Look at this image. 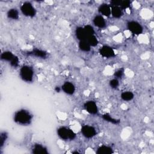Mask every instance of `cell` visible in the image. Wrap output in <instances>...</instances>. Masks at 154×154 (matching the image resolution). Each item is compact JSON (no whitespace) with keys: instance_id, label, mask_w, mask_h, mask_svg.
<instances>
[{"instance_id":"obj_1","label":"cell","mask_w":154,"mask_h":154,"mask_svg":"<svg viewBox=\"0 0 154 154\" xmlns=\"http://www.w3.org/2000/svg\"><path fill=\"white\" fill-rule=\"evenodd\" d=\"M31 114L26 109H20L16 112L14 116V121L20 125H28L32 121Z\"/></svg>"},{"instance_id":"obj_2","label":"cell","mask_w":154,"mask_h":154,"mask_svg":"<svg viewBox=\"0 0 154 154\" xmlns=\"http://www.w3.org/2000/svg\"><path fill=\"white\" fill-rule=\"evenodd\" d=\"M57 134L63 140H73L76 137L75 133L70 128L61 126L57 129Z\"/></svg>"},{"instance_id":"obj_3","label":"cell","mask_w":154,"mask_h":154,"mask_svg":"<svg viewBox=\"0 0 154 154\" xmlns=\"http://www.w3.org/2000/svg\"><path fill=\"white\" fill-rule=\"evenodd\" d=\"M19 75L23 81L28 82H31L34 76L33 69L29 66H23L20 69Z\"/></svg>"},{"instance_id":"obj_4","label":"cell","mask_w":154,"mask_h":154,"mask_svg":"<svg viewBox=\"0 0 154 154\" xmlns=\"http://www.w3.org/2000/svg\"><path fill=\"white\" fill-rule=\"evenodd\" d=\"M20 10L23 15L27 17H34L36 14V11L32 5L28 2H24L20 7Z\"/></svg>"},{"instance_id":"obj_5","label":"cell","mask_w":154,"mask_h":154,"mask_svg":"<svg viewBox=\"0 0 154 154\" xmlns=\"http://www.w3.org/2000/svg\"><path fill=\"white\" fill-rule=\"evenodd\" d=\"M128 29L135 35H140L143 32V28L142 26L136 21H130L127 23Z\"/></svg>"},{"instance_id":"obj_6","label":"cell","mask_w":154,"mask_h":154,"mask_svg":"<svg viewBox=\"0 0 154 154\" xmlns=\"http://www.w3.org/2000/svg\"><path fill=\"white\" fill-rule=\"evenodd\" d=\"M81 133L87 138H91L96 135V131L93 126L84 125L81 128Z\"/></svg>"},{"instance_id":"obj_7","label":"cell","mask_w":154,"mask_h":154,"mask_svg":"<svg viewBox=\"0 0 154 154\" xmlns=\"http://www.w3.org/2000/svg\"><path fill=\"white\" fill-rule=\"evenodd\" d=\"M99 54L102 57L106 58H111L115 56V52L114 49L111 47L106 45H104L100 48Z\"/></svg>"},{"instance_id":"obj_8","label":"cell","mask_w":154,"mask_h":154,"mask_svg":"<svg viewBox=\"0 0 154 154\" xmlns=\"http://www.w3.org/2000/svg\"><path fill=\"white\" fill-rule=\"evenodd\" d=\"M84 109L91 114H96L98 112V108L96 103L93 100L86 102L84 105Z\"/></svg>"},{"instance_id":"obj_9","label":"cell","mask_w":154,"mask_h":154,"mask_svg":"<svg viewBox=\"0 0 154 154\" xmlns=\"http://www.w3.org/2000/svg\"><path fill=\"white\" fill-rule=\"evenodd\" d=\"M61 89L65 93L72 95L75 93V87L70 82H65L61 86Z\"/></svg>"},{"instance_id":"obj_10","label":"cell","mask_w":154,"mask_h":154,"mask_svg":"<svg viewBox=\"0 0 154 154\" xmlns=\"http://www.w3.org/2000/svg\"><path fill=\"white\" fill-rule=\"evenodd\" d=\"M27 54L28 55H32L40 58H45L48 55V54L46 51L40 49H34L32 51L28 52Z\"/></svg>"},{"instance_id":"obj_11","label":"cell","mask_w":154,"mask_h":154,"mask_svg":"<svg viewBox=\"0 0 154 154\" xmlns=\"http://www.w3.org/2000/svg\"><path fill=\"white\" fill-rule=\"evenodd\" d=\"M32 152L34 154H48L47 148L44 146L37 143L35 144L32 149Z\"/></svg>"},{"instance_id":"obj_12","label":"cell","mask_w":154,"mask_h":154,"mask_svg":"<svg viewBox=\"0 0 154 154\" xmlns=\"http://www.w3.org/2000/svg\"><path fill=\"white\" fill-rule=\"evenodd\" d=\"M99 13L106 17H108L111 15V7L107 4H101L98 8Z\"/></svg>"},{"instance_id":"obj_13","label":"cell","mask_w":154,"mask_h":154,"mask_svg":"<svg viewBox=\"0 0 154 154\" xmlns=\"http://www.w3.org/2000/svg\"><path fill=\"white\" fill-rule=\"evenodd\" d=\"M93 23L96 26L99 28H103L106 26V22L102 15L95 16L93 19Z\"/></svg>"},{"instance_id":"obj_14","label":"cell","mask_w":154,"mask_h":154,"mask_svg":"<svg viewBox=\"0 0 154 154\" xmlns=\"http://www.w3.org/2000/svg\"><path fill=\"white\" fill-rule=\"evenodd\" d=\"M75 35H76V38L79 41L86 40V38H87V35H86V34L84 31V28L81 27V26H78L76 28V29H75Z\"/></svg>"},{"instance_id":"obj_15","label":"cell","mask_w":154,"mask_h":154,"mask_svg":"<svg viewBox=\"0 0 154 154\" xmlns=\"http://www.w3.org/2000/svg\"><path fill=\"white\" fill-rule=\"evenodd\" d=\"M111 14L115 18H119L123 15V11L119 6H111Z\"/></svg>"},{"instance_id":"obj_16","label":"cell","mask_w":154,"mask_h":154,"mask_svg":"<svg viewBox=\"0 0 154 154\" xmlns=\"http://www.w3.org/2000/svg\"><path fill=\"white\" fill-rule=\"evenodd\" d=\"M97 154H111L113 153L112 149L108 146H101L96 150Z\"/></svg>"},{"instance_id":"obj_17","label":"cell","mask_w":154,"mask_h":154,"mask_svg":"<svg viewBox=\"0 0 154 154\" xmlns=\"http://www.w3.org/2000/svg\"><path fill=\"white\" fill-rule=\"evenodd\" d=\"M15 55L10 51H4L1 54V59L2 60L10 62Z\"/></svg>"},{"instance_id":"obj_18","label":"cell","mask_w":154,"mask_h":154,"mask_svg":"<svg viewBox=\"0 0 154 154\" xmlns=\"http://www.w3.org/2000/svg\"><path fill=\"white\" fill-rule=\"evenodd\" d=\"M78 46L79 49L84 52H88L91 49V46L86 40L79 41Z\"/></svg>"},{"instance_id":"obj_19","label":"cell","mask_w":154,"mask_h":154,"mask_svg":"<svg viewBox=\"0 0 154 154\" xmlns=\"http://www.w3.org/2000/svg\"><path fill=\"white\" fill-rule=\"evenodd\" d=\"M102 119L108 122H109V123H111L112 124H114V125H117V124H119L120 121V120L119 119H114L113 117H112L108 113H105L104 114L102 115Z\"/></svg>"},{"instance_id":"obj_20","label":"cell","mask_w":154,"mask_h":154,"mask_svg":"<svg viewBox=\"0 0 154 154\" xmlns=\"http://www.w3.org/2000/svg\"><path fill=\"white\" fill-rule=\"evenodd\" d=\"M7 17L9 19L13 20H16L19 19V12L16 8H11L7 12Z\"/></svg>"},{"instance_id":"obj_21","label":"cell","mask_w":154,"mask_h":154,"mask_svg":"<svg viewBox=\"0 0 154 154\" xmlns=\"http://www.w3.org/2000/svg\"><path fill=\"white\" fill-rule=\"evenodd\" d=\"M87 42L88 43V44L90 45V46H96L98 44V40L97 37L94 35H89L86 38Z\"/></svg>"},{"instance_id":"obj_22","label":"cell","mask_w":154,"mask_h":154,"mask_svg":"<svg viewBox=\"0 0 154 154\" xmlns=\"http://www.w3.org/2000/svg\"><path fill=\"white\" fill-rule=\"evenodd\" d=\"M120 97L123 100L130 101L133 99L134 95L133 93H132L131 91H125L121 94Z\"/></svg>"},{"instance_id":"obj_23","label":"cell","mask_w":154,"mask_h":154,"mask_svg":"<svg viewBox=\"0 0 154 154\" xmlns=\"http://www.w3.org/2000/svg\"><path fill=\"white\" fill-rule=\"evenodd\" d=\"M84 28V31L86 34L87 37L89 36V35H94V28L92 26L90 25H85Z\"/></svg>"},{"instance_id":"obj_24","label":"cell","mask_w":154,"mask_h":154,"mask_svg":"<svg viewBox=\"0 0 154 154\" xmlns=\"http://www.w3.org/2000/svg\"><path fill=\"white\" fill-rule=\"evenodd\" d=\"M109 84L111 88L116 89L118 87V86L119 85V81L117 80V79L114 78V79H112L109 81Z\"/></svg>"},{"instance_id":"obj_25","label":"cell","mask_w":154,"mask_h":154,"mask_svg":"<svg viewBox=\"0 0 154 154\" xmlns=\"http://www.w3.org/2000/svg\"><path fill=\"white\" fill-rule=\"evenodd\" d=\"M130 4H131V1H125V0L122 1L119 7L123 10H125V9L128 8V7H129Z\"/></svg>"},{"instance_id":"obj_26","label":"cell","mask_w":154,"mask_h":154,"mask_svg":"<svg viewBox=\"0 0 154 154\" xmlns=\"http://www.w3.org/2000/svg\"><path fill=\"white\" fill-rule=\"evenodd\" d=\"M7 138V134H6V132H2L1 134V136H0V146H1V147H2L3 146Z\"/></svg>"},{"instance_id":"obj_27","label":"cell","mask_w":154,"mask_h":154,"mask_svg":"<svg viewBox=\"0 0 154 154\" xmlns=\"http://www.w3.org/2000/svg\"><path fill=\"white\" fill-rule=\"evenodd\" d=\"M19 60L17 57H16V55L14 57V58H13V60L10 62V65L13 67H17L19 66Z\"/></svg>"},{"instance_id":"obj_28","label":"cell","mask_w":154,"mask_h":154,"mask_svg":"<svg viewBox=\"0 0 154 154\" xmlns=\"http://www.w3.org/2000/svg\"><path fill=\"white\" fill-rule=\"evenodd\" d=\"M123 72H124V69L123 68H121V69H119L117 70H116L114 72V75L117 78H121L123 75Z\"/></svg>"},{"instance_id":"obj_29","label":"cell","mask_w":154,"mask_h":154,"mask_svg":"<svg viewBox=\"0 0 154 154\" xmlns=\"http://www.w3.org/2000/svg\"><path fill=\"white\" fill-rule=\"evenodd\" d=\"M120 0H113L110 1V4L112 5L111 6H120V3H121Z\"/></svg>"},{"instance_id":"obj_30","label":"cell","mask_w":154,"mask_h":154,"mask_svg":"<svg viewBox=\"0 0 154 154\" xmlns=\"http://www.w3.org/2000/svg\"><path fill=\"white\" fill-rule=\"evenodd\" d=\"M60 90H61V88H60V87H58V86L55 87V91L56 92L59 93V92L60 91Z\"/></svg>"}]
</instances>
